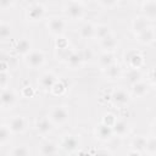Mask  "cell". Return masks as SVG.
<instances>
[{
    "instance_id": "37",
    "label": "cell",
    "mask_w": 156,
    "mask_h": 156,
    "mask_svg": "<svg viewBox=\"0 0 156 156\" xmlns=\"http://www.w3.org/2000/svg\"><path fill=\"white\" fill-rule=\"evenodd\" d=\"M116 121H117V116H116L115 113H112V112L105 113V115L102 116V119H101L102 123H105V124H107V126H110V127H113V124L116 123Z\"/></svg>"
},
{
    "instance_id": "34",
    "label": "cell",
    "mask_w": 156,
    "mask_h": 156,
    "mask_svg": "<svg viewBox=\"0 0 156 156\" xmlns=\"http://www.w3.org/2000/svg\"><path fill=\"white\" fill-rule=\"evenodd\" d=\"M67 91V87H66V84L62 82V80H57L56 82V84L52 87V89H51V94L52 95H55V96H62Z\"/></svg>"
},
{
    "instance_id": "26",
    "label": "cell",
    "mask_w": 156,
    "mask_h": 156,
    "mask_svg": "<svg viewBox=\"0 0 156 156\" xmlns=\"http://www.w3.org/2000/svg\"><path fill=\"white\" fill-rule=\"evenodd\" d=\"M98 63H99V66L104 71V69H106L110 66L116 63V56H115L113 52H105V51H102L99 55V57H98Z\"/></svg>"
},
{
    "instance_id": "42",
    "label": "cell",
    "mask_w": 156,
    "mask_h": 156,
    "mask_svg": "<svg viewBox=\"0 0 156 156\" xmlns=\"http://www.w3.org/2000/svg\"><path fill=\"white\" fill-rule=\"evenodd\" d=\"M149 82L151 85L156 87V66H152L149 72Z\"/></svg>"
},
{
    "instance_id": "17",
    "label": "cell",
    "mask_w": 156,
    "mask_h": 156,
    "mask_svg": "<svg viewBox=\"0 0 156 156\" xmlns=\"http://www.w3.org/2000/svg\"><path fill=\"white\" fill-rule=\"evenodd\" d=\"M13 50L17 55H21V56H26L28 55L33 49H32V41L26 38V37H22L20 39H17L15 43H13Z\"/></svg>"
},
{
    "instance_id": "32",
    "label": "cell",
    "mask_w": 156,
    "mask_h": 156,
    "mask_svg": "<svg viewBox=\"0 0 156 156\" xmlns=\"http://www.w3.org/2000/svg\"><path fill=\"white\" fill-rule=\"evenodd\" d=\"M144 152L147 156H156V136L152 135V136L147 138Z\"/></svg>"
},
{
    "instance_id": "33",
    "label": "cell",
    "mask_w": 156,
    "mask_h": 156,
    "mask_svg": "<svg viewBox=\"0 0 156 156\" xmlns=\"http://www.w3.org/2000/svg\"><path fill=\"white\" fill-rule=\"evenodd\" d=\"M95 5L99 6L102 10H113L119 5V1L116 0H98L95 1Z\"/></svg>"
},
{
    "instance_id": "21",
    "label": "cell",
    "mask_w": 156,
    "mask_h": 156,
    "mask_svg": "<svg viewBox=\"0 0 156 156\" xmlns=\"http://www.w3.org/2000/svg\"><path fill=\"white\" fill-rule=\"evenodd\" d=\"M95 28H96V24H94L93 22L90 21H87L84 22L79 30H78V35L82 40H89V39H94V35H95Z\"/></svg>"
},
{
    "instance_id": "1",
    "label": "cell",
    "mask_w": 156,
    "mask_h": 156,
    "mask_svg": "<svg viewBox=\"0 0 156 156\" xmlns=\"http://www.w3.org/2000/svg\"><path fill=\"white\" fill-rule=\"evenodd\" d=\"M62 12L71 21H82L85 17L87 4L78 0H69L62 4Z\"/></svg>"
},
{
    "instance_id": "15",
    "label": "cell",
    "mask_w": 156,
    "mask_h": 156,
    "mask_svg": "<svg viewBox=\"0 0 156 156\" xmlns=\"http://www.w3.org/2000/svg\"><path fill=\"white\" fill-rule=\"evenodd\" d=\"M58 144H56L52 140L45 139L43 140L39 146H38V152L40 154V156H55L58 151Z\"/></svg>"
},
{
    "instance_id": "36",
    "label": "cell",
    "mask_w": 156,
    "mask_h": 156,
    "mask_svg": "<svg viewBox=\"0 0 156 156\" xmlns=\"http://www.w3.org/2000/svg\"><path fill=\"white\" fill-rule=\"evenodd\" d=\"M10 82H11L10 71H0V88H1V90L10 88Z\"/></svg>"
},
{
    "instance_id": "11",
    "label": "cell",
    "mask_w": 156,
    "mask_h": 156,
    "mask_svg": "<svg viewBox=\"0 0 156 156\" xmlns=\"http://www.w3.org/2000/svg\"><path fill=\"white\" fill-rule=\"evenodd\" d=\"M12 134H23L27 128H28V121L24 116L22 115H16L13 117L10 118V121L7 122Z\"/></svg>"
},
{
    "instance_id": "22",
    "label": "cell",
    "mask_w": 156,
    "mask_h": 156,
    "mask_svg": "<svg viewBox=\"0 0 156 156\" xmlns=\"http://www.w3.org/2000/svg\"><path fill=\"white\" fill-rule=\"evenodd\" d=\"M144 77V73L141 69H135V68H128L126 73H123V78L126 80L127 84H129L130 87L136 84L138 82H141L144 80L143 79Z\"/></svg>"
},
{
    "instance_id": "14",
    "label": "cell",
    "mask_w": 156,
    "mask_h": 156,
    "mask_svg": "<svg viewBox=\"0 0 156 156\" xmlns=\"http://www.w3.org/2000/svg\"><path fill=\"white\" fill-rule=\"evenodd\" d=\"M136 41L141 45H151L154 41H156V27L149 26L146 29H144L141 33L135 35Z\"/></svg>"
},
{
    "instance_id": "16",
    "label": "cell",
    "mask_w": 156,
    "mask_h": 156,
    "mask_svg": "<svg viewBox=\"0 0 156 156\" xmlns=\"http://www.w3.org/2000/svg\"><path fill=\"white\" fill-rule=\"evenodd\" d=\"M141 15L150 22L156 20V0H144L140 4Z\"/></svg>"
},
{
    "instance_id": "5",
    "label": "cell",
    "mask_w": 156,
    "mask_h": 156,
    "mask_svg": "<svg viewBox=\"0 0 156 156\" xmlns=\"http://www.w3.org/2000/svg\"><path fill=\"white\" fill-rule=\"evenodd\" d=\"M45 61H46L45 52L43 50H39V49H33L28 55H26L23 57L24 65L30 69L41 68L45 65Z\"/></svg>"
},
{
    "instance_id": "44",
    "label": "cell",
    "mask_w": 156,
    "mask_h": 156,
    "mask_svg": "<svg viewBox=\"0 0 156 156\" xmlns=\"http://www.w3.org/2000/svg\"><path fill=\"white\" fill-rule=\"evenodd\" d=\"M150 129H151V133H152V135L154 136H156V119L151 123V126H150Z\"/></svg>"
},
{
    "instance_id": "40",
    "label": "cell",
    "mask_w": 156,
    "mask_h": 156,
    "mask_svg": "<svg viewBox=\"0 0 156 156\" xmlns=\"http://www.w3.org/2000/svg\"><path fill=\"white\" fill-rule=\"evenodd\" d=\"M16 1L13 0H0V9L1 10H10L13 6H16Z\"/></svg>"
},
{
    "instance_id": "19",
    "label": "cell",
    "mask_w": 156,
    "mask_h": 156,
    "mask_svg": "<svg viewBox=\"0 0 156 156\" xmlns=\"http://www.w3.org/2000/svg\"><path fill=\"white\" fill-rule=\"evenodd\" d=\"M99 45H100L101 50L105 52H115V50L118 48V37L115 33H112L108 37H106L105 39L100 40Z\"/></svg>"
},
{
    "instance_id": "3",
    "label": "cell",
    "mask_w": 156,
    "mask_h": 156,
    "mask_svg": "<svg viewBox=\"0 0 156 156\" xmlns=\"http://www.w3.org/2000/svg\"><path fill=\"white\" fill-rule=\"evenodd\" d=\"M46 15V6L40 1H30L28 2L24 10V17L30 23H37L41 21Z\"/></svg>"
},
{
    "instance_id": "30",
    "label": "cell",
    "mask_w": 156,
    "mask_h": 156,
    "mask_svg": "<svg viewBox=\"0 0 156 156\" xmlns=\"http://www.w3.org/2000/svg\"><path fill=\"white\" fill-rule=\"evenodd\" d=\"M11 136H12V132H11L9 124L2 123L1 127H0V145H1L2 147L6 146V145L10 143Z\"/></svg>"
},
{
    "instance_id": "25",
    "label": "cell",
    "mask_w": 156,
    "mask_h": 156,
    "mask_svg": "<svg viewBox=\"0 0 156 156\" xmlns=\"http://www.w3.org/2000/svg\"><path fill=\"white\" fill-rule=\"evenodd\" d=\"M147 93H149V83H146L145 80L138 82L136 84H134V85L130 87V95H132L133 98L141 99V98H144Z\"/></svg>"
},
{
    "instance_id": "31",
    "label": "cell",
    "mask_w": 156,
    "mask_h": 156,
    "mask_svg": "<svg viewBox=\"0 0 156 156\" xmlns=\"http://www.w3.org/2000/svg\"><path fill=\"white\" fill-rule=\"evenodd\" d=\"M9 156H30V149L26 144L16 145L10 150Z\"/></svg>"
},
{
    "instance_id": "24",
    "label": "cell",
    "mask_w": 156,
    "mask_h": 156,
    "mask_svg": "<svg viewBox=\"0 0 156 156\" xmlns=\"http://www.w3.org/2000/svg\"><path fill=\"white\" fill-rule=\"evenodd\" d=\"M104 74L108 80H118V79L123 78V69H122L121 65L116 62L115 65L104 69Z\"/></svg>"
},
{
    "instance_id": "6",
    "label": "cell",
    "mask_w": 156,
    "mask_h": 156,
    "mask_svg": "<svg viewBox=\"0 0 156 156\" xmlns=\"http://www.w3.org/2000/svg\"><path fill=\"white\" fill-rule=\"evenodd\" d=\"M132 100V95L129 91H127L124 88H116L110 93V102L117 107V108H122V107H127V105Z\"/></svg>"
},
{
    "instance_id": "8",
    "label": "cell",
    "mask_w": 156,
    "mask_h": 156,
    "mask_svg": "<svg viewBox=\"0 0 156 156\" xmlns=\"http://www.w3.org/2000/svg\"><path fill=\"white\" fill-rule=\"evenodd\" d=\"M124 62L128 65V68L141 69V67L145 65V57L139 50L128 49L124 54Z\"/></svg>"
},
{
    "instance_id": "20",
    "label": "cell",
    "mask_w": 156,
    "mask_h": 156,
    "mask_svg": "<svg viewBox=\"0 0 156 156\" xmlns=\"http://www.w3.org/2000/svg\"><path fill=\"white\" fill-rule=\"evenodd\" d=\"M112 129H113L115 136L124 138V136H127L130 133V124L126 119H123V118H117V121L113 124Z\"/></svg>"
},
{
    "instance_id": "29",
    "label": "cell",
    "mask_w": 156,
    "mask_h": 156,
    "mask_svg": "<svg viewBox=\"0 0 156 156\" xmlns=\"http://www.w3.org/2000/svg\"><path fill=\"white\" fill-rule=\"evenodd\" d=\"M147 138L144 135H135L130 140V150H135L139 152H144Z\"/></svg>"
},
{
    "instance_id": "39",
    "label": "cell",
    "mask_w": 156,
    "mask_h": 156,
    "mask_svg": "<svg viewBox=\"0 0 156 156\" xmlns=\"http://www.w3.org/2000/svg\"><path fill=\"white\" fill-rule=\"evenodd\" d=\"M80 52H82V56H83L84 62H90L94 58V51L90 48H84V49L80 50Z\"/></svg>"
},
{
    "instance_id": "12",
    "label": "cell",
    "mask_w": 156,
    "mask_h": 156,
    "mask_svg": "<svg viewBox=\"0 0 156 156\" xmlns=\"http://www.w3.org/2000/svg\"><path fill=\"white\" fill-rule=\"evenodd\" d=\"M95 136L100 141L107 143V141L112 140L113 136H115L113 129H112V127H110V126H107V124H105L102 122H99L95 126Z\"/></svg>"
},
{
    "instance_id": "4",
    "label": "cell",
    "mask_w": 156,
    "mask_h": 156,
    "mask_svg": "<svg viewBox=\"0 0 156 156\" xmlns=\"http://www.w3.org/2000/svg\"><path fill=\"white\" fill-rule=\"evenodd\" d=\"M46 28L49 33L56 38L63 37L67 30V21L61 16H50L46 20Z\"/></svg>"
},
{
    "instance_id": "9",
    "label": "cell",
    "mask_w": 156,
    "mask_h": 156,
    "mask_svg": "<svg viewBox=\"0 0 156 156\" xmlns=\"http://www.w3.org/2000/svg\"><path fill=\"white\" fill-rule=\"evenodd\" d=\"M0 100H1V108L4 111L11 110V108H13L17 105V102H18V95H17V93L13 89L7 88V89L1 90Z\"/></svg>"
},
{
    "instance_id": "23",
    "label": "cell",
    "mask_w": 156,
    "mask_h": 156,
    "mask_svg": "<svg viewBox=\"0 0 156 156\" xmlns=\"http://www.w3.org/2000/svg\"><path fill=\"white\" fill-rule=\"evenodd\" d=\"M84 63H85V62H84V60H83V56H82L80 50H74V51L71 54L69 58L67 60L66 66H67L68 68H71V69H78V68H80Z\"/></svg>"
},
{
    "instance_id": "18",
    "label": "cell",
    "mask_w": 156,
    "mask_h": 156,
    "mask_svg": "<svg viewBox=\"0 0 156 156\" xmlns=\"http://www.w3.org/2000/svg\"><path fill=\"white\" fill-rule=\"evenodd\" d=\"M130 26H132V32L134 33V35H138L144 29H146L149 26H151V22L140 13V15H136L133 17Z\"/></svg>"
},
{
    "instance_id": "43",
    "label": "cell",
    "mask_w": 156,
    "mask_h": 156,
    "mask_svg": "<svg viewBox=\"0 0 156 156\" xmlns=\"http://www.w3.org/2000/svg\"><path fill=\"white\" fill-rule=\"evenodd\" d=\"M94 156H111V152L107 149H99V150H96Z\"/></svg>"
},
{
    "instance_id": "10",
    "label": "cell",
    "mask_w": 156,
    "mask_h": 156,
    "mask_svg": "<svg viewBox=\"0 0 156 156\" xmlns=\"http://www.w3.org/2000/svg\"><path fill=\"white\" fill-rule=\"evenodd\" d=\"M57 80L58 78L54 71H45L38 78V85L43 91H51L52 87L56 84Z\"/></svg>"
},
{
    "instance_id": "7",
    "label": "cell",
    "mask_w": 156,
    "mask_h": 156,
    "mask_svg": "<svg viewBox=\"0 0 156 156\" xmlns=\"http://www.w3.org/2000/svg\"><path fill=\"white\" fill-rule=\"evenodd\" d=\"M80 146V140L78 138V135L76 134H71V133H66L61 136L60 141H58V147L67 152V154H73L77 152L78 149Z\"/></svg>"
},
{
    "instance_id": "2",
    "label": "cell",
    "mask_w": 156,
    "mask_h": 156,
    "mask_svg": "<svg viewBox=\"0 0 156 156\" xmlns=\"http://www.w3.org/2000/svg\"><path fill=\"white\" fill-rule=\"evenodd\" d=\"M48 117L55 127H62L68 123L71 112L67 105H55L49 110Z\"/></svg>"
},
{
    "instance_id": "35",
    "label": "cell",
    "mask_w": 156,
    "mask_h": 156,
    "mask_svg": "<svg viewBox=\"0 0 156 156\" xmlns=\"http://www.w3.org/2000/svg\"><path fill=\"white\" fill-rule=\"evenodd\" d=\"M11 35V24L6 21L0 22V38L1 40H6Z\"/></svg>"
},
{
    "instance_id": "28",
    "label": "cell",
    "mask_w": 156,
    "mask_h": 156,
    "mask_svg": "<svg viewBox=\"0 0 156 156\" xmlns=\"http://www.w3.org/2000/svg\"><path fill=\"white\" fill-rule=\"evenodd\" d=\"M73 51H74V49H72V46L63 48V49H54V57H55L58 62L66 63Z\"/></svg>"
},
{
    "instance_id": "41",
    "label": "cell",
    "mask_w": 156,
    "mask_h": 156,
    "mask_svg": "<svg viewBox=\"0 0 156 156\" xmlns=\"http://www.w3.org/2000/svg\"><path fill=\"white\" fill-rule=\"evenodd\" d=\"M34 89L32 88V87H29V85H27V87H23L22 88V90H21V95H22V98H26V99H28V98H32L33 95H34Z\"/></svg>"
},
{
    "instance_id": "13",
    "label": "cell",
    "mask_w": 156,
    "mask_h": 156,
    "mask_svg": "<svg viewBox=\"0 0 156 156\" xmlns=\"http://www.w3.org/2000/svg\"><path fill=\"white\" fill-rule=\"evenodd\" d=\"M55 126L51 123V121L49 119V117H41V118H38L35 121V124H34V129L37 132L38 135L40 136H46L49 135L52 130H54Z\"/></svg>"
},
{
    "instance_id": "45",
    "label": "cell",
    "mask_w": 156,
    "mask_h": 156,
    "mask_svg": "<svg viewBox=\"0 0 156 156\" xmlns=\"http://www.w3.org/2000/svg\"><path fill=\"white\" fill-rule=\"evenodd\" d=\"M127 156H141V152L135 151V150H129V152H128Z\"/></svg>"
},
{
    "instance_id": "38",
    "label": "cell",
    "mask_w": 156,
    "mask_h": 156,
    "mask_svg": "<svg viewBox=\"0 0 156 156\" xmlns=\"http://www.w3.org/2000/svg\"><path fill=\"white\" fill-rule=\"evenodd\" d=\"M68 46H71V44H69V40L67 38H65V35L56 38V40H55V49H63V48H68Z\"/></svg>"
},
{
    "instance_id": "27",
    "label": "cell",
    "mask_w": 156,
    "mask_h": 156,
    "mask_svg": "<svg viewBox=\"0 0 156 156\" xmlns=\"http://www.w3.org/2000/svg\"><path fill=\"white\" fill-rule=\"evenodd\" d=\"M112 29L108 24H105V23H100V24H96V28H95V35H94V39H96L98 41L105 39L106 37H108L110 34H112Z\"/></svg>"
}]
</instances>
